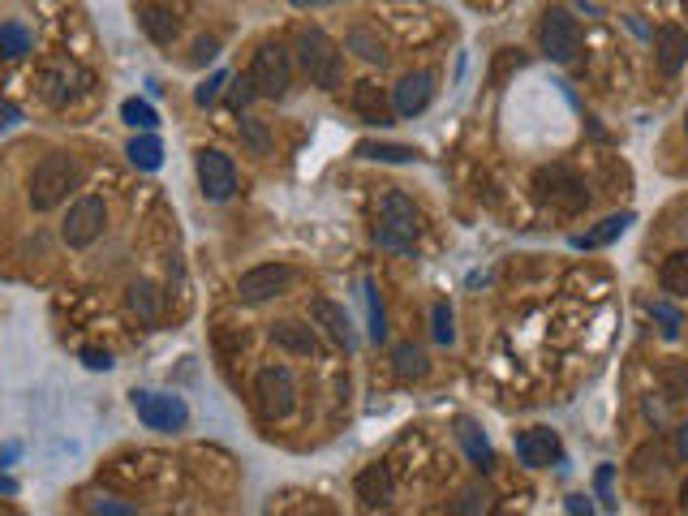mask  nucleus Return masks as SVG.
I'll return each mask as SVG.
<instances>
[{
	"label": "nucleus",
	"mask_w": 688,
	"mask_h": 516,
	"mask_svg": "<svg viewBox=\"0 0 688 516\" xmlns=\"http://www.w3.org/2000/svg\"><path fill=\"white\" fill-rule=\"evenodd\" d=\"M78 181H82V168H78L74 155L52 151V155H43V160L35 164V172H31V190H26V198H31L35 211H56L69 194L78 190Z\"/></svg>",
	"instance_id": "1"
},
{
	"label": "nucleus",
	"mask_w": 688,
	"mask_h": 516,
	"mask_svg": "<svg viewBox=\"0 0 688 516\" xmlns=\"http://www.w3.org/2000/svg\"><path fill=\"white\" fill-rule=\"evenodd\" d=\"M297 61L310 74V82L323 86V91H336L344 82V56L336 52V43L327 39L319 26H301L297 31Z\"/></svg>",
	"instance_id": "2"
},
{
	"label": "nucleus",
	"mask_w": 688,
	"mask_h": 516,
	"mask_svg": "<svg viewBox=\"0 0 688 516\" xmlns=\"http://www.w3.org/2000/svg\"><path fill=\"white\" fill-rule=\"evenodd\" d=\"M418 207L413 198H405L400 190L383 194L379 203V228H375V241L383 250H396V254H413V241H418Z\"/></svg>",
	"instance_id": "3"
},
{
	"label": "nucleus",
	"mask_w": 688,
	"mask_h": 516,
	"mask_svg": "<svg viewBox=\"0 0 688 516\" xmlns=\"http://www.w3.org/2000/svg\"><path fill=\"white\" fill-rule=\"evenodd\" d=\"M246 78L254 86V95H267V99L289 95V86H293V52L284 48V43H263V48L254 52Z\"/></svg>",
	"instance_id": "4"
},
{
	"label": "nucleus",
	"mask_w": 688,
	"mask_h": 516,
	"mask_svg": "<svg viewBox=\"0 0 688 516\" xmlns=\"http://www.w3.org/2000/svg\"><path fill=\"white\" fill-rule=\"evenodd\" d=\"M254 396H258L263 418L284 422L297 409V379H293V370L289 366H263L254 375Z\"/></svg>",
	"instance_id": "5"
},
{
	"label": "nucleus",
	"mask_w": 688,
	"mask_h": 516,
	"mask_svg": "<svg viewBox=\"0 0 688 516\" xmlns=\"http://www.w3.org/2000/svg\"><path fill=\"white\" fill-rule=\"evenodd\" d=\"M134 413H138V422L147 426V430H160V435H172V430H181L185 422H190V409H185V400L181 396H172V392H155V387H138L134 396Z\"/></svg>",
	"instance_id": "6"
},
{
	"label": "nucleus",
	"mask_w": 688,
	"mask_h": 516,
	"mask_svg": "<svg viewBox=\"0 0 688 516\" xmlns=\"http://www.w3.org/2000/svg\"><path fill=\"white\" fill-rule=\"evenodd\" d=\"M104 228H108V203L104 198H95V194H86L69 207L65 224H61V237H65L69 250H86V246H95V241L104 237Z\"/></svg>",
	"instance_id": "7"
},
{
	"label": "nucleus",
	"mask_w": 688,
	"mask_h": 516,
	"mask_svg": "<svg viewBox=\"0 0 688 516\" xmlns=\"http://www.w3.org/2000/svg\"><path fill=\"white\" fill-rule=\"evenodd\" d=\"M297 280V271L289 263H263V267H250L246 276L237 280V297L246 301V306H263V301L289 293Z\"/></svg>",
	"instance_id": "8"
},
{
	"label": "nucleus",
	"mask_w": 688,
	"mask_h": 516,
	"mask_svg": "<svg viewBox=\"0 0 688 516\" xmlns=\"http://www.w3.org/2000/svg\"><path fill=\"white\" fill-rule=\"evenodd\" d=\"M538 43L542 52L551 56V61H572V56L581 52V26L572 18L568 9H547L542 13V26H538Z\"/></svg>",
	"instance_id": "9"
},
{
	"label": "nucleus",
	"mask_w": 688,
	"mask_h": 516,
	"mask_svg": "<svg viewBox=\"0 0 688 516\" xmlns=\"http://www.w3.org/2000/svg\"><path fill=\"white\" fill-rule=\"evenodd\" d=\"M194 172H198V185H203V194L211 203H228V198L237 194V168L224 151L203 147L194 155Z\"/></svg>",
	"instance_id": "10"
},
{
	"label": "nucleus",
	"mask_w": 688,
	"mask_h": 516,
	"mask_svg": "<svg viewBox=\"0 0 688 516\" xmlns=\"http://www.w3.org/2000/svg\"><path fill=\"white\" fill-rule=\"evenodd\" d=\"M538 198H542V203L564 207V211H581L585 203H590L585 185L572 177L568 168H542V172H538Z\"/></svg>",
	"instance_id": "11"
},
{
	"label": "nucleus",
	"mask_w": 688,
	"mask_h": 516,
	"mask_svg": "<svg viewBox=\"0 0 688 516\" xmlns=\"http://www.w3.org/2000/svg\"><path fill=\"white\" fill-rule=\"evenodd\" d=\"M564 456V448H559V435L547 426H529L516 435V461H521L525 469H547L551 461H559Z\"/></svg>",
	"instance_id": "12"
},
{
	"label": "nucleus",
	"mask_w": 688,
	"mask_h": 516,
	"mask_svg": "<svg viewBox=\"0 0 688 516\" xmlns=\"http://www.w3.org/2000/svg\"><path fill=\"white\" fill-rule=\"evenodd\" d=\"M435 99V78L430 74H405L396 82V91H392V108L400 112V117H418V112H426V104Z\"/></svg>",
	"instance_id": "13"
},
{
	"label": "nucleus",
	"mask_w": 688,
	"mask_h": 516,
	"mask_svg": "<svg viewBox=\"0 0 688 516\" xmlns=\"http://www.w3.org/2000/svg\"><path fill=\"white\" fill-rule=\"evenodd\" d=\"M271 344L293 357H310L314 349H319V340H314V327L301 323V319H280L271 323Z\"/></svg>",
	"instance_id": "14"
},
{
	"label": "nucleus",
	"mask_w": 688,
	"mask_h": 516,
	"mask_svg": "<svg viewBox=\"0 0 688 516\" xmlns=\"http://www.w3.org/2000/svg\"><path fill=\"white\" fill-rule=\"evenodd\" d=\"M654 52H658L663 74H680V65L688 61V31H680V26H658L654 31Z\"/></svg>",
	"instance_id": "15"
},
{
	"label": "nucleus",
	"mask_w": 688,
	"mask_h": 516,
	"mask_svg": "<svg viewBox=\"0 0 688 516\" xmlns=\"http://www.w3.org/2000/svg\"><path fill=\"white\" fill-rule=\"evenodd\" d=\"M310 314H314V323L323 327L327 332V340H336V344H344V349H353V332H349V314H344L340 306L332 297H314V306H310Z\"/></svg>",
	"instance_id": "16"
},
{
	"label": "nucleus",
	"mask_w": 688,
	"mask_h": 516,
	"mask_svg": "<svg viewBox=\"0 0 688 516\" xmlns=\"http://www.w3.org/2000/svg\"><path fill=\"white\" fill-rule=\"evenodd\" d=\"M125 301H129V310L138 314V323H147V327L160 323V314H164V293L155 289L151 280H134V284H129V297H125Z\"/></svg>",
	"instance_id": "17"
},
{
	"label": "nucleus",
	"mask_w": 688,
	"mask_h": 516,
	"mask_svg": "<svg viewBox=\"0 0 688 516\" xmlns=\"http://www.w3.org/2000/svg\"><path fill=\"white\" fill-rule=\"evenodd\" d=\"M357 499L366 508H383L392 499V478H387V465H370L357 473Z\"/></svg>",
	"instance_id": "18"
},
{
	"label": "nucleus",
	"mask_w": 688,
	"mask_h": 516,
	"mask_svg": "<svg viewBox=\"0 0 688 516\" xmlns=\"http://www.w3.org/2000/svg\"><path fill=\"white\" fill-rule=\"evenodd\" d=\"M353 112L366 125H387V95L379 91L375 82H357L353 86Z\"/></svg>",
	"instance_id": "19"
},
{
	"label": "nucleus",
	"mask_w": 688,
	"mask_h": 516,
	"mask_svg": "<svg viewBox=\"0 0 688 516\" xmlns=\"http://www.w3.org/2000/svg\"><path fill=\"white\" fill-rule=\"evenodd\" d=\"M125 155H129V164H134V168H142V172H155V168L164 164V142L155 138L151 129H142L138 138H129Z\"/></svg>",
	"instance_id": "20"
},
{
	"label": "nucleus",
	"mask_w": 688,
	"mask_h": 516,
	"mask_svg": "<svg viewBox=\"0 0 688 516\" xmlns=\"http://www.w3.org/2000/svg\"><path fill=\"white\" fill-rule=\"evenodd\" d=\"M633 224V215L628 211H620V215H607V220H598V228H590V233H581L572 246L577 250H598V246H607V241H615V237H624V228Z\"/></svg>",
	"instance_id": "21"
},
{
	"label": "nucleus",
	"mask_w": 688,
	"mask_h": 516,
	"mask_svg": "<svg viewBox=\"0 0 688 516\" xmlns=\"http://www.w3.org/2000/svg\"><path fill=\"white\" fill-rule=\"evenodd\" d=\"M142 31H147L155 43H164V48H168V43L181 35V22L172 18L168 9H160V5H147V9H142Z\"/></svg>",
	"instance_id": "22"
},
{
	"label": "nucleus",
	"mask_w": 688,
	"mask_h": 516,
	"mask_svg": "<svg viewBox=\"0 0 688 516\" xmlns=\"http://www.w3.org/2000/svg\"><path fill=\"white\" fill-rule=\"evenodd\" d=\"M357 155H362V160H379V164H413L422 151L418 147H400V142H362Z\"/></svg>",
	"instance_id": "23"
},
{
	"label": "nucleus",
	"mask_w": 688,
	"mask_h": 516,
	"mask_svg": "<svg viewBox=\"0 0 688 516\" xmlns=\"http://www.w3.org/2000/svg\"><path fill=\"white\" fill-rule=\"evenodd\" d=\"M344 48L357 52V56H362V61H370V65H383V61H387L383 39H379L375 31H366V26H353V31L344 35Z\"/></svg>",
	"instance_id": "24"
},
{
	"label": "nucleus",
	"mask_w": 688,
	"mask_h": 516,
	"mask_svg": "<svg viewBox=\"0 0 688 516\" xmlns=\"http://www.w3.org/2000/svg\"><path fill=\"white\" fill-rule=\"evenodd\" d=\"M237 138H241V147H246L250 155H258V160H267V155H271V129H267V121H258V117H241Z\"/></svg>",
	"instance_id": "25"
},
{
	"label": "nucleus",
	"mask_w": 688,
	"mask_h": 516,
	"mask_svg": "<svg viewBox=\"0 0 688 516\" xmlns=\"http://www.w3.org/2000/svg\"><path fill=\"white\" fill-rule=\"evenodd\" d=\"M392 362H396V379H405V383H413V379H426V370H430L426 353L418 349V344H396Z\"/></svg>",
	"instance_id": "26"
},
{
	"label": "nucleus",
	"mask_w": 688,
	"mask_h": 516,
	"mask_svg": "<svg viewBox=\"0 0 688 516\" xmlns=\"http://www.w3.org/2000/svg\"><path fill=\"white\" fill-rule=\"evenodd\" d=\"M658 280H663V289L671 297H688V250L667 254V263H663V271H658Z\"/></svg>",
	"instance_id": "27"
},
{
	"label": "nucleus",
	"mask_w": 688,
	"mask_h": 516,
	"mask_svg": "<svg viewBox=\"0 0 688 516\" xmlns=\"http://www.w3.org/2000/svg\"><path fill=\"white\" fill-rule=\"evenodd\" d=\"M456 439H461V443H465L469 461H473V465H478V469H491V465H495V456H491V443H486V439H482V430H478V426H473V422H461V426H456Z\"/></svg>",
	"instance_id": "28"
},
{
	"label": "nucleus",
	"mask_w": 688,
	"mask_h": 516,
	"mask_svg": "<svg viewBox=\"0 0 688 516\" xmlns=\"http://www.w3.org/2000/svg\"><path fill=\"white\" fill-rule=\"evenodd\" d=\"M31 31H26L22 22H0V52L5 56H13V61H18V56H26L31 52Z\"/></svg>",
	"instance_id": "29"
},
{
	"label": "nucleus",
	"mask_w": 688,
	"mask_h": 516,
	"mask_svg": "<svg viewBox=\"0 0 688 516\" xmlns=\"http://www.w3.org/2000/svg\"><path fill=\"white\" fill-rule=\"evenodd\" d=\"M121 121L134 125V129H155V125H160V112H155L147 99H125V104H121Z\"/></svg>",
	"instance_id": "30"
},
{
	"label": "nucleus",
	"mask_w": 688,
	"mask_h": 516,
	"mask_svg": "<svg viewBox=\"0 0 688 516\" xmlns=\"http://www.w3.org/2000/svg\"><path fill=\"white\" fill-rule=\"evenodd\" d=\"M366 306H370V340L383 344L387 340V314H383V301L375 293V284H366Z\"/></svg>",
	"instance_id": "31"
},
{
	"label": "nucleus",
	"mask_w": 688,
	"mask_h": 516,
	"mask_svg": "<svg viewBox=\"0 0 688 516\" xmlns=\"http://www.w3.org/2000/svg\"><path fill=\"white\" fill-rule=\"evenodd\" d=\"M430 319H435V340H439V344H452V340H456V327H452V306H448V301H439V306L430 310Z\"/></svg>",
	"instance_id": "32"
},
{
	"label": "nucleus",
	"mask_w": 688,
	"mask_h": 516,
	"mask_svg": "<svg viewBox=\"0 0 688 516\" xmlns=\"http://www.w3.org/2000/svg\"><path fill=\"white\" fill-rule=\"evenodd\" d=\"M650 314H654L658 323H663V336H667V340L680 336V314L671 310V306H663V301H650Z\"/></svg>",
	"instance_id": "33"
},
{
	"label": "nucleus",
	"mask_w": 688,
	"mask_h": 516,
	"mask_svg": "<svg viewBox=\"0 0 688 516\" xmlns=\"http://www.w3.org/2000/svg\"><path fill=\"white\" fill-rule=\"evenodd\" d=\"M215 56H220V39H211V35H203V39H194V56L190 61L194 65H211Z\"/></svg>",
	"instance_id": "34"
},
{
	"label": "nucleus",
	"mask_w": 688,
	"mask_h": 516,
	"mask_svg": "<svg viewBox=\"0 0 688 516\" xmlns=\"http://www.w3.org/2000/svg\"><path fill=\"white\" fill-rule=\"evenodd\" d=\"M224 82H228V74H211V78L194 91V99H198L203 108H207V104H215V95H220V86H224Z\"/></svg>",
	"instance_id": "35"
},
{
	"label": "nucleus",
	"mask_w": 688,
	"mask_h": 516,
	"mask_svg": "<svg viewBox=\"0 0 688 516\" xmlns=\"http://www.w3.org/2000/svg\"><path fill=\"white\" fill-rule=\"evenodd\" d=\"M91 512H108V516H134V504H117V499H91Z\"/></svg>",
	"instance_id": "36"
},
{
	"label": "nucleus",
	"mask_w": 688,
	"mask_h": 516,
	"mask_svg": "<svg viewBox=\"0 0 688 516\" xmlns=\"http://www.w3.org/2000/svg\"><path fill=\"white\" fill-rule=\"evenodd\" d=\"M82 362H86V370H112V353H99V349H82Z\"/></svg>",
	"instance_id": "37"
},
{
	"label": "nucleus",
	"mask_w": 688,
	"mask_h": 516,
	"mask_svg": "<svg viewBox=\"0 0 688 516\" xmlns=\"http://www.w3.org/2000/svg\"><path fill=\"white\" fill-rule=\"evenodd\" d=\"M250 95H254L250 78H241V82H237V91H233V104H237V108H246V104H250Z\"/></svg>",
	"instance_id": "38"
},
{
	"label": "nucleus",
	"mask_w": 688,
	"mask_h": 516,
	"mask_svg": "<svg viewBox=\"0 0 688 516\" xmlns=\"http://www.w3.org/2000/svg\"><path fill=\"white\" fill-rule=\"evenodd\" d=\"M568 512H594V504L585 495H568Z\"/></svg>",
	"instance_id": "39"
},
{
	"label": "nucleus",
	"mask_w": 688,
	"mask_h": 516,
	"mask_svg": "<svg viewBox=\"0 0 688 516\" xmlns=\"http://www.w3.org/2000/svg\"><path fill=\"white\" fill-rule=\"evenodd\" d=\"M676 452H680L684 461H688V422H684V426L676 430Z\"/></svg>",
	"instance_id": "40"
},
{
	"label": "nucleus",
	"mask_w": 688,
	"mask_h": 516,
	"mask_svg": "<svg viewBox=\"0 0 688 516\" xmlns=\"http://www.w3.org/2000/svg\"><path fill=\"white\" fill-rule=\"evenodd\" d=\"M293 9H319V5H340V0H289Z\"/></svg>",
	"instance_id": "41"
},
{
	"label": "nucleus",
	"mask_w": 688,
	"mask_h": 516,
	"mask_svg": "<svg viewBox=\"0 0 688 516\" xmlns=\"http://www.w3.org/2000/svg\"><path fill=\"white\" fill-rule=\"evenodd\" d=\"M0 495H18V482L5 478V473H0Z\"/></svg>",
	"instance_id": "42"
},
{
	"label": "nucleus",
	"mask_w": 688,
	"mask_h": 516,
	"mask_svg": "<svg viewBox=\"0 0 688 516\" xmlns=\"http://www.w3.org/2000/svg\"><path fill=\"white\" fill-rule=\"evenodd\" d=\"M680 504L688 508V478H684V486H680Z\"/></svg>",
	"instance_id": "43"
},
{
	"label": "nucleus",
	"mask_w": 688,
	"mask_h": 516,
	"mask_svg": "<svg viewBox=\"0 0 688 516\" xmlns=\"http://www.w3.org/2000/svg\"><path fill=\"white\" fill-rule=\"evenodd\" d=\"M684 134H688V108H684Z\"/></svg>",
	"instance_id": "44"
},
{
	"label": "nucleus",
	"mask_w": 688,
	"mask_h": 516,
	"mask_svg": "<svg viewBox=\"0 0 688 516\" xmlns=\"http://www.w3.org/2000/svg\"><path fill=\"white\" fill-rule=\"evenodd\" d=\"M684 9H688V0H684Z\"/></svg>",
	"instance_id": "45"
}]
</instances>
